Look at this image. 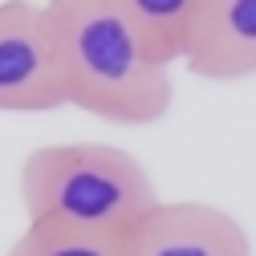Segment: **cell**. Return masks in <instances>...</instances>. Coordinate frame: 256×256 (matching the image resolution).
I'll list each match as a JSON object with an SVG mask.
<instances>
[{
	"mask_svg": "<svg viewBox=\"0 0 256 256\" xmlns=\"http://www.w3.org/2000/svg\"><path fill=\"white\" fill-rule=\"evenodd\" d=\"M70 106L114 126H154L175 102L171 66L158 61L122 0H45Z\"/></svg>",
	"mask_w": 256,
	"mask_h": 256,
	"instance_id": "1",
	"label": "cell"
},
{
	"mask_svg": "<svg viewBox=\"0 0 256 256\" xmlns=\"http://www.w3.org/2000/svg\"><path fill=\"white\" fill-rule=\"evenodd\" d=\"M20 204L28 224L126 236L158 204L134 154L110 142L37 146L20 163Z\"/></svg>",
	"mask_w": 256,
	"mask_h": 256,
	"instance_id": "2",
	"label": "cell"
},
{
	"mask_svg": "<svg viewBox=\"0 0 256 256\" xmlns=\"http://www.w3.org/2000/svg\"><path fill=\"white\" fill-rule=\"evenodd\" d=\"M70 106L49 8L0 0V114H49Z\"/></svg>",
	"mask_w": 256,
	"mask_h": 256,
	"instance_id": "3",
	"label": "cell"
},
{
	"mask_svg": "<svg viewBox=\"0 0 256 256\" xmlns=\"http://www.w3.org/2000/svg\"><path fill=\"white\" fill-rule=\"evenodd\" d=\"M122 256H252L244 224L204 200H158L122 236Z\"/></svg>",
	"mask_w": 256,
	"mask_h": 256,
	"instance_id": "4",
	"label": "cell"
},
{
	"mask_svg": "<svg viewBox=\"0 0 256 256\" xmlns=\"http://www.w3.org/2000/svg\"><path fill=\"white\" fill-rule=\"evenodd\" d=\"M183 66L220 86L256 78V0H204Z\"/></svg>",
	"mask_w": 256,
	"mask_h": 256,
	"instance_id": "5",
	"label": "cell"
},
{
	"mask_svg": "<svg viewBox=\"0 0 256 256\" xmlns=\"http://www.w3.org/2000/svg\"><path fill=\"white\" fill-rule=\"evenodd\" d=\"M122 8L142 28V37L158 53V61L175 66L187 53V41L196 33L204 0H122Z\"/></svg>",
	"mask_w": 256,
	"mask_h": 256,
	"instance_id": "6",
	"label": "cell"
},
{
	"mask_svg": "<svg viewBox=\"0 0 256 256\" xmlns=\"http://www.w3.org/2000/svg\"><path fill=\"white\" fill-rule=\"evenodd\" d=\"M4 256H122V236L24 224V232L12 240V248Z\"/></svg>",
	"mask_w": 256,
	"mask_h": 256,
	"instance_id": "7",
	"label": "cell"
}]
</instances>
